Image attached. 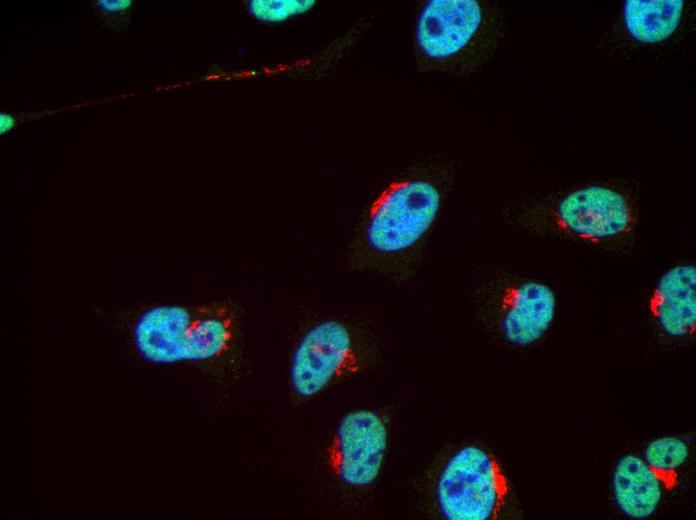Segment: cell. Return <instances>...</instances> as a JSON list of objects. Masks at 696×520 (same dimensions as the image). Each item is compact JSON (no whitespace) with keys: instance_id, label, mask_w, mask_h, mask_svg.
Instances as JSON below:
<instances>
[{"instance_id":"1","label":"cell","mask_w":696,"mask_h":520,"mask_svg":"<svg viewBox=\"0 0 696 520\" xmlns=\"http://www.w3.org/2000/svg\"><path fill=\"white\" fill-rule=\"evenodd\" d=\"M236 332L237 316L227 304L156 305L135 322L133 343L152 364L207 362L231 349Z\"/></svg>"},{"instance_id":"2","label":"cell","mask_w":696,"mask_h":520,"mask_svg":"<svg viewBox=\"0 0 696 520\" xmlns=\"http://www.w3.org/2000/svg\"><path fill=\"white\" fill-rule=\"evenodd\" d=\"M441 206V192L429 180L389 183L372 202L364 237L370 252L400 266L417 252Z\"/></svg>"},{"instance_id":"3","label":"cell","mask_w":696,"mask_h":520,"mask_svg":"<svg viewBox=\"0 0 696 520\" xmlns=\"http://www.w3.org/2000/svg\"><path fill=\"white\" fill-rule=\"evenodd\" d=\"M510 485L496 456L474 445L454 453L436 486L440 513L448 520L496 519L507 505Z\"/></svg>"},{"instance_id":"4","label":"cell","mask_w":696,"mask_h":520,"mask_svg":"<svg viewBox=\"0 0 696 520\" xmlns=\"http://www.w3.org/2000/svg\"><path fill=\"white\" fill-rule=\"evenodd\" d=\"M360 364V350L350 328L339 320H323L307 329L293 350L290 388L300 399L313 398L358 371Z\"/></svg>"},{"instance_id":"5","label":"cell","mask_w":696,"mask_h":520,"mask_svg":"<svg viewBox=\"0 0 696 520\" xmlns=\"http://www.w3.org/2000/svg\"><path fill=\"white\" fill-rule=\"evenodd\" d=\"M388 447V428L374 410L356 409L338 422L327 448V465L342 484L364 488L378 478Z\"/></svg>"},{"instance_id":"6","label":"cell","mask_w":696,"mask_h":520,"mask_svg":"<svg viewBox=\"0 0 696 520\" xmlns=\"http://www.w3.org/2000/svg\"><path fill=\"white\" fill-rule=\"evenodd\" d=\"M553 219L560 231L589 242L625 236L636 222L628 199L615 189L601 185L568 193L558 202Z\"/></svg>"},{"instance_id":"7","label":"cell","mask_w":696,"mask_h":520,"mask_svg":"<svg viewBox=\"0 0 696 520\" xmlns=\"http://www.w3.org/2000/svg\"><path fill=\"white\" fill-rule=\"evenodd\" d=\"M481 21V7L475 0L428 1L417 21V44L430 59L449 58L472 40Z\"/></svg>"},{"instance_id":"8","label":"cell","mask_w":696,"mask_h":520,"mask_svg":"<svg viewBox=\"0 0 696 520\" xmlns=\"http://www.w3.org/2000/svg\"><path fill=\"white\" fill-rule=\"evenodd\" d=\"M556 308V295L546 283L525 280L506 287L499 304L504 339L518 347L536 343L551 327Z\"/></svg>"},{"instance_id":"9","label":"cell","mask_w":696,"mask_h":520,"mask_svg":"<svg viewBox=\"0 0 696 520\" xmlns=\"http://www.w3.org/2000/svg\"><path fill=\"white\" fill-rule=\"evenodd\" d=\"M649 312L668 336L685 338L696 329V267L677 264L667 269L655 284L648 301Z\"/></svg>"},{"instance_id":"10","label":"cell","mask_w":696,"mask_h":520,"mask_svg":"<svg viewBox=\"0 0 696 520\" xmlns=\"http://www.w3.org/2000/svg\"><path fill=\"white\" fill-rule=\"evenodd\" d=\"M612 488L619 510L635 520L651 517L663 496L659 479L644 459L634 454L624 455L616 463Z\"/></svg>"},{"instance_id":"11","label":"cell","mask_w":696,"mask_h":520,"mask_svg":"<svg viewBox=\"0 0 696 520\" xmlns=\"http://www.w3.org/2000/svg\"><path fill=\"white\" fill-rule=\"evenodd\" d=\"M683 10L682 0H627L623 19L633 39L652 44L667 39L676 31Z\"/></svg>"},{"instance_id":"12","label":"cell","mask_w":696,"mask_h":520,"mask_svg":"<svg viewBox=\"0 0 696 520\" xmlns=\"http://www.w3.org/2000/svg\"><path fill=\"white\" fill-rule=\"evenodd\" d=\"M689 457L688 444L676 436H663L649 442L644 449V461L659 479L663 490L673 491L680 472Z\"/></svg>"},{"instance_id":"13","label":"cell","mask_w":696,"mask_h":520,"mask_svg":"<svg viewBox=\"0 0 696 520\" xmlns=\"http://www.w3.org/2000/svg\"><path fill=\"white\" fill-rule=\"evenodd\" d=\"M315 3L313 0H251L248 10L259 21L277 23L308 12Z\"/></svg>"},{"instance_id":"14","label":"cell","mask_w":696,"mask_h":520,"mask_svg":"<svg viewBox=\"0 0 696 520\" xmlns=\"http://www.w3.org/2000/svg\"><path fill=\"white\" fill-rule=\"evenodd\" d=\"M92 6L95 12L99 14L104 21L108 22V26L124 30L127 27L126 23L129 21L134 1L98 0L93 1Z\"/></svg>"},{"instance_id":"15","label":"cell","mask_w":696,"mask_h":520,"mask_svg":"<svg viewBox=\"0 0 696 520\" xmlns=\"http://www.w3.org/2000/svg\"><path fill=\"white\" fill-rule=\"evenodd\" d=\"M14 124V120L11 115L6 113H1V133H6L9 131Z\"/></svg>"}]
</instances>
